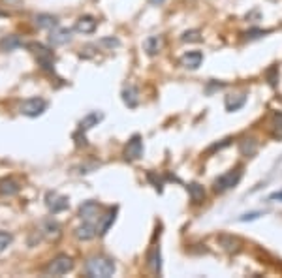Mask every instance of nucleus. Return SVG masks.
<instances>
[{
    "mask_svg": "<svg viewBox=\"0 0 282 278\" xmlns=\"http://www.w3.org/2000/svg\"><path fill=\"white\" fill-rule=\"evenodd\" d=\"M224 104L228 111H239L247 104V94H230V96H226Z\"/></svg>",
    "mask_w": 282,
    "mask_h": 278,
    "instance_id": "nucleus-17",
    "label": "nucleus"
},
{
    "mask_svg": "<svg viewBox=\"0 0 282 278\" xmlns=\"http://www.w3.org/2000/svg\"><path fill=\"white\" fill-rule=\"evenodd\" d=\"M12 241H14L12 233H8V231H0V254H2V252H4V250L12 244Z\"/></svg>",
    "mask_w": 282,
    "mask_h": 278,
    "instance_id": "nucleus-26",
    "label": "nucleus"
},
{
    "mask_svg": "<svg viewBox=\"0 0 282 278\" xmlns=\"http://www.w3.org/2000/svg\"><path fill=\"white\" fill-rule=\"evenodd\" d=\"M96 19L92 17V15H81L78 21H76V30L81 32V34H91L96 30Z\"/></svg>",
    "mask_w": 282,
    "mask_h": 278,
    "instance_id": "nucleus-10",
    "label": "nucleus"
},
{
    "mask_svg": "<svg viewBox=\"0 0 282 278\" xmlns=\"http://www.w3.org/2000/svg\"><path fill=\"white\" fill-rule=\"evenodd\" d=\"M96 233H98V228L92 222H85L83 226H79L76 229V237H78L79 241H91V239L96 237Z\"/></svg>",
    "mask_w": 282,
    "mask_h": 278,
    "instance_id": "nucleus-13",
    "label": "nucleus"
},
{
    "mask_svg": "<svg viewBox=\"0 0 282 278\" xmlns=\"http://www.w3.org/2000/svg\"><path fill=\"white\" fill-rule=\"evenodd\" d=\"M45 203H47V209H49L53 214H58L66 211V209L70 207V203H68V198H64V196H58L55 192H49L45 196Z\"/></svg>",
    "mask_w": 282,
    "mask_h": 278,
    "instance_id": "nucleus-6",
    "label": "nucleus"
},
{
    "mask_svg": "<svg viewBox=\"0 0 282 278\" xmlns=\"http://www.w3.org/2000/svg\"><path fill=\"white\" fill-rule=\"evenodd\" d=\"M162 47H164L162 36H149L147 40L143 42V49L147 51V55H151V57L158 55V53L162 51Z\"/></svg>",
    "mask_w": 282,
    "mask_h": 278,
    "instance_id": "nucleus-12",
    "label": "nucleus"
},
{
    "mask_svg": "<svg viewBox=\"0 0 282 278\" xmlns=\"http://www.w3.org/2000/svg\"><path fill=\"white\" fill-rule=\"evenodd\" d=\"M45 107H47V102L43 100V98H28V100H25L21 104L19 111L25 117H38V115H42L45 111Z\"/></svg>",
    "mask_w": 282,
    "mask_h": 278,
    "instance_id": "nucleus-5",
    "label": "nucleus"
},
{
    "mask_svg": "<svg viewBox=\"0 0 282 278\" xmlns=\"http://www.w3.org/2000/svg\"><path fill=\"white\" fill-rule=\"evenodd\" d=\"M100 207L96 201H87L79 207V216L83 218L85 222H92L94 218H98Z\"/></svg>",
    "mask_w": 282,
    "mask_h": 278,
    "instance_id": "nucleus-11",
    "label": "nucleus"
},
{
    "mask_svg": "<svg viewBox=\"0 0 282 278\" xmlns=\"http://www.w3.org/2000/svg\"><path fill=\"white\" fill-rule=\"evenodd\" d=\"M122 102L126 104L128 107H137V104H139V90L135 88L134 85L126 86L124 90H122Z\"/></svg>",
    "mask_w": 282,
    "mask_h": 278,
    "instance_id": "nucleus-18",
    "label": "nucleus"
},
{
    "mask_svg": "<svg viewBox=\"0 0 282 278\" xmlns=\"http://www.w3.org/2000/svg\"><path fill=\"white\" fill-rule=\"evenodd\" d=\"M219 244L226 250V252H232V254H235V252H239L241 250L239 239H237V237H233V235H228V233H224V235L219 237Z\"/></svg>",
    "mask_w": 282,
    "mask_h": 278,
    "instance_id": "nucleus-15",
    "label": "nucleus"
},
{
    "mask_svg": "<svg viewBox=\"0 0 282 278\" xmlns=\"http://www.w3.org/2000/svg\"><path fill=\"white\" fill-rule=\"evenodd\" d=\"M201 60H203L201 51H188L181 57V66L186 70H197L201 66Z\"/></svg>",
    "mask_w": 282,
    "mask_h": 278,
    "instance_id": "nucleus-8",
    "label": "nucleus"
},
{
    "mask_svg": "<svg viewBox=\"0 0 282 278\" xmlns=\"http://www.w3.org/2000/svg\"><path fill=\"white\" fill-rule=\"evenodd\" d=\"M181 42H184V43L201 42V32H199V30H186V32L181 36Z\"/></svg>",
    "mask_w": 282,
    "mask_h": 278,
    "instance_id": "nucleus-25",
    "label": "nucleus"
},
{
    "mask_svg": "<svg viewBox=\"0 0 282 278\" xmlns=\"http://www.w3.org/2000/svg\"><path fill=\"white\" fill-rule=\"evenodd\" d=\"M147 177H149V180H151V182L155 184L156 190H158V192H162V180H160V178H156V177H155V173H149Z\"/></svg>",
    "mask_w": 282,
    "mask_h": 278,
    "instance_id": "nucleus-30",
    "label": "nucleus"
},
{
    "mask_svg": "<svg viewBox=\"0 0 282 278\" xmlns=\"http://www.w3.org/2000/svg\"><path fill=\"white\" fill-rule=\"evenodd\" d=\"M115 213H117V211H111V213L107 214L106 220H104V224H102V226L98 228V233H102V235H104V233H107V229H109V226H111L113 222H115Z\"/></svg>",
    "mask_w": 282,
    "mask_h": 278,
    "instance_id": "nucleus-27",
    "label": "nucleus"
},
{
    "mask_svg": "<svg viewBox=\"0 0 282 278\" xmlns=\"http://www.w3.org/2000/svg\"><path fill=\"white\" fill-rule=\"evenodd\" d=\"M72 40V30L70 29H53L49 34V43L53 47H60L64 43H68Z\"/></svg>",
    "mask_w": 282,
    "mask_h": 278,
    "instance_id": "nucleus-9",
    "label": "nucleus"
},
{
    "mask_svg": "<svg viewBox=\"0 0 282 278\" xmlns=\"http://www.w3.org/2000/svg\"><path fill=\"white\" fill-rule=\"evenodd\" d=\"M17 192H19V184L15 180H12V178L0 180V194L2 196H15Z\"/></svg>",
    "mask_w": 282,
    "mask_h": 278,
    "instance_id": "nucleus-23",
    "label": "nucleus"
},
{
    "mask_svg": "<svg viewBox=\"0 0 282 278\" xmlns=\"http://www.w3.org/2000/svg\"><path fill=\"white\" fill-rule=\"evenodd\" d=\"M87 274L91 278H109L115 274V263L106 256L91 257L87 261Z\"/></svg>",
    "mask_w": 282,
    "mask_h": 278,
    "instance_id": "nucleus-1",
    "label": "nucleus"
},
{
    "mask_svg": "<svg viewBox=\"0 0 282 278\" xmlns=\"http://www.w3.org/2000/svg\"><path fill=\"white\" fill-rule=\"evenodd\" d=\"M36 25L40 27V29H53V27H56V17L55 15H49V14H40L36 15Z\"/></svg>",
    "mask_w": 282,
    "mask_h": 278,
    "instance_id": "nucleus-22",
    "label": "nucleus"
},
{
    "mask_svg": "<svg viewBox=\"0 0 282 278\" xmlns=\"http://www.w3.org/2000/svg\"><path fill=\"white\" fill-rule=\"evenodd\" d=\"M239 149L245 156H254L256 150H258V143H256V139H243Z\"/></svg>",
    "mask_w": 282,
    "mask_h": 278,
    "instance_id": "nucleus-24",
    "label": "nucleus"
},
{
    "mask_svg": "<svg viewBox=\"0 0 282 278\" xmlns=\"http://www.w3.org/2000/svg\"><path fill=\"white\" fill-rule=\"evenodd\" d=\"M261 213H250V214H245V216H241L239 220L241 222H247V220H256L258 216H260Z\"/></svg>",
    "mask_w": 282,
    "mask_h": 278,
    "instance_id": "nucleus-31",
    "label": "nucleus"
},
{
    "mask_svg": "<svg viewBox=\"0 0 282 278\" xmlns=\"http://www.w3.org/2000/svg\"><path fill=\"white\" fill-rule=\"evenodd\" d=\"M273 126H275V130L282 136V113L273 115Z\"/></svg>",
    "mask_w": 282,
    "mask_h": 278,
    "instance_id": "nucleus-29",
    "label": "nucleus"
},
{
    "mask_svg": "<svg viewBox=\"0 0 282 278\" xmlns=\"http://www.w3.org/2000/svg\"><path fill=\"white\" fill-rule=\"evenodd\" d=\"M258 34H265L263 30H250V32H247V38H258Z\"/></svg>",
    "mask_w": 282,
    "mask_h": 278,
    "instance_id": "nucleus-33",
    "label": "nucleus"
},
{
    "mask_svg": "<svg viewBox=\"0 0 282 278\" xmlns=\"http://www.w3.org/2000/svg\"><path fill=\"white\" fill-rule=\"evenodd\" d=\"M149 267L155 274H160L162 272V263H160V248L158 246H153L151 252H149Z\"/></svg>",
    "mask_w": 282,
    "mask_h": 278,
    "instance_id": "nucleus-19",
    "label": "nucleus"
},
{
    "mask_svg": "<svg viewBox=\"0 0 282 278\" xmlns=\"http://www.w3.org/2000/svg\"><path fill=\"white\" fill-rule=\"evenodd\" d=\"M28 49L34 51L36 58H38V64L42 66L45 71L55 70V57H53V51L49 47H45L42 43H28Z\"/></svg>",
    "mask_w": 282,
    "mask_h": 278,
    "instance_id": "nucleus-2",
    "label": "nucleus"
},
{
    "mask_svg": "<svg viewBox=\"0 0 282 278\" xmlns=\"http://www.w3.org/2000/svg\"><path fill=\"white\" fill-rule=\"evenodd\" d=\"M102 121H104V113H102V111H92V113H89L87 117L81 119V122H79V130H81V132L91 130L92 126H98V122H102Z\"/></svg>",
    "mask_w": 282,
    "mask_h": 278,
    "instance_id": "nucleus-14",
    "label": "nucleus"
},
{
    "mask_svg": "<svg viewBox=\"0 0 282 278\" xmlns=\"http://www.w3.org/2000/svg\"><path fill=\"white\" fill-rule=\"evenodd\" d=\"M74 269V261H72V257L68 256H56L55 259H51L49 265H47V269L45 272L51 274V276H62L66 272H70Z\"/></svg>",
    "mask_w": 282,
    "mask_h": 278,
    "instance_id": "nucleus-4",
    "label": "nucleus"
},
{
    "mask_svg": "<svg viewBox=\"0 0 282 278\" xmlns=\"http://www.w3.org/2000/svg\"><path fill=\"white\" fill-rule=\"evenodd\" d=\"M42 231L49 241H56L60 237V224L56 220H45L42 224Z\"/></svg>",
    "mask_w": 282,
    "mask_h": 278,
    "instance_id": "nucleus-16",
    "label": "nucleus"
},
{
    "mask_svg": "<svg viewBox=\"0 0 282 278\" xmlns=\"http://www.w3.org/2000/svg\"><path fill=\"white\" fill-rule=\"evenodd\" d=\"M271 2H276V0H271Z\"/></svg>",
    "mask_w": 282,
    "mask_h": 278,
    "instance_id": "nucleus-35",
    "label": "nucleus"
},
{
    "mask_svg": "<svg viewBox=\"0 0 282 278\" xmlns=\"http://www.w3.org/2000/svg\"><path fill=\"white\" fill-rule=\"evenodd\" d=\"M98 45H102V47H109V49H113V47H119L120 45V42L117 40V38H102L98 42Z\"/></svg>",
    "mask_w": 282,
    "mask_h": 278,
    "instance_id": "nucleus-28",
    "label": "nucleus"
},
{
    "mask_svg": "<svg viewBox=\"0 0 282 278\" xmlns=\"http://www.w3.org/2000/svg\"><path fill=\"white\" fill-rule=\"evenodd\" d=\"M147 2L151 4V6H160V4H164L166 0H147Z\"/></svg>",
    "mask_w": 282,
    "mask_h": 278,
    "instance_id": "nucleus-34",
    "label": "nucleus"
},
{
    "mask_svg": "<svg viewBox=\"0 0 282 278\" xmlns=\"http://www.w3.org/2000/svg\"><path fill=\"white\" fill-rule=\"evenodd\" d=\"M241 177H243L241 167H235V169H232V171L220 175V177L215 180V190H217V192H226V190H230V188L239 184Z\"/></svg>",
    "mask_w": 282,
    "mask_h": 278,
    "instance_id": "nucleus-3",
    "label": "nucleus"
},
{
    "mask_svg": "<svg viewBox=\"0 0 282 278\" xmlns=\"http://www.w3.org/2000/svg\"><path fill=\"white\" fill-rule=\"evenodd\" d=\"M141 156H143V141H141V136L135 134L124 147V158L132 162V160H139Z\"/></svg>",
    "mask_w": 282,
    "mask_h": 278,
    "instance_id": "nucleus-7",
    "label": "nucleus"
},
{
    "mask_svg": "<svg viewBox=\"0 0 282 278\" xmlns=\"http://www.w3.org/2000/svg\"><path fill=\"white\" fill-rule=\"evenodd\" d=\"M17 47H23V42L19 36H6L0 40V51H14Z\"/></svg>",
    "mask_w": 282,
    "mask_h": 278,
    "instance_id": "nucleus-20",
    "label": "nucleus"
},
{
    "mask_svg": "<svg viewBox=\"0 0 282 278\" xmlns=\"http://www.w3.org/2000/svg\"><path fill=\"white\" fill-rule=\"evenodd\" d=\"M186 188H188V196H190V200L194 201V203H201V201L205 200V188L201 184L190 182Z\"/></svg>",
    "mask_w": 282,
    "mask_h": 278,
    "instance_id": "nucleus-21",
    "label": "nucleus"
},
{
    "mask_svg": "<svg viewBox=\"0 0 282 278\" xmlns=\"http://www.w3.org/2000/svg\"><path fill=\"white\" fill-rule=\"evenodd\" d=\"M269 201H282V190L271 194V196H269Z\"/></svg>",
    "mask_w": 282,
    "mask_h": 278,
    "instance_id": "nucleus-32",
    "label": "nucleus"
}]
</instances>
